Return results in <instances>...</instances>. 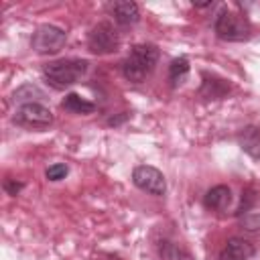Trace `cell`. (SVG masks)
Masks as SVG:
<instances>
[{
    "mask_svg": "<svg viewBox=\"0 0 260 260\" xmlns=\"http://www.w3.org/2000/svg\"><path fill=\"white\" fill-rule=\"evenodd\" d=\"M12 100L18 102L20 106H24V104H41V100H45V91L35 83H24V85L14 89Z\"/></svg>",
    "mask_w": 260,
    "mask_h": 260,
    "instance_id": "4fadbf2b",
    "label": "cell"
},
{
    "mask_svg": "<svg viewBox=\"0 0 260 260\" xmlns=\"http://www.w3.org/2000/svg\"><path fill=\"white\" fill-rule=\"evenodd\" d=\"M187 75H189V61H187V57L173 59L171 65H169V81H171V85L177 87V85L185 83Z\"/></svg>",
    "mask_w": 260,
    "mask_h": 260,
    "instance_id": "2e32d148",
    "label": "cell"
},
{
    "mask_svg": "<svg viewBox=\"0 0 260 260\" xmlns=\"http://www.w3.org/2000/svg\"><path fill=\"white\" fill-rule=\"evenodd\" d=\"M230 201H232V191L228 185H215L203 197V205L207 209H215V211L225 209L230 205Z\"/></svg>",
    "mask_w": 260,
    "mask_h": 260,
    "instance_id": "7c38bea8",
    "label": "cell"
},
{
    "mask_svg": "<svg viewBox=\"0 0 260 260\" xmlns=\"http://www.w3.org/2000/svg\"><path fill=\"white\" fill-rule=\"evenodd\" d=\"M238 144L240 148L252 156V158H260V128L258 126H246L240 130L238 134Z\"/></svg>",
    "mask_w": 260,
    "mask_h": 260,
    "instance_id": "30bf717a",
    "label": "cell"
},
{
    "mask_svg": "<svg viewBox=\"0 0 260 260\" xmlns=\"http://www.w3.org/2000/svg\"><path fill=\"white\" fill-rule=\"evenodd\" d=\"M87 61L85 59H61L43 65V77L53 89H65L73 83H77L87 73Z\"/></svg>",
    "mask_w": 260,
    "mask_h": 260,
    "instance_id": "6da1fadb",
    "label": "cell"
},
{
    "mask_svg": "<svg viewBox=\"0 0 260 260\" xmlns=\"http://www.w3.org/2000/svg\"><path fill=\"white\" fill-rule=\"evenodd\" d=\"M126 118H128V114L124 112L122 116H116V118H110V120H108V124H110V126H118V124H122V122H124Z\"/></svg>",
    "mask_w": 260,
    "mask_h": 260,
    "instance_id": "44dd1931",
    "label": "cell"
},
{
    "mask_svg": "<svg viewBox=\"0 0 260 260\" xmlns=\"http://www.w3.org/2000/svg\"><path fill=\"white\" fill-rule=\"evenodd\" d=\"M22 183H18V181H10V179H6L4 181V191L8 193V195H18L20 191H22Z\"/></svg>",
    "mask_w": 260,
    "mask_h": 260,
    "instance_id": "ffe728a7",
    "label": "cell"
},
{
    "mask_svg": "<svg viewBox=\"0 0 260 260\" xmlns=\"http://www.w3.org/2000/svg\"><path fill=\"white\" fill-rule=\"evenodd\" d=\"M67 173H69L67 165H63V162H55V165H51V167L45 171V177H47L49 181H61V179L67 177Z\"/></svg>",
    "mask_w": 260,
    "mask_h": 260,
    "instance_id": "e0dca14e",
    "label": "cell"
},
{
    "mask_svg": "<svg viewBox=\"0 0 260 260\" xmlns=\"http://www.w3.org/2000/svg\"><path fill=\"white\" fill-rule=\"evenodd\" d=\"M118 45H120V37L112 22H98L87 35V49L95 55L114 53Z\"/></svg>",
    "mask_w": 260,
    "mask_h": 260,
    "instance_id": "5b68a950",
    "label": "cell"
},
{
    "mask_svg": "<svg viewBox=\"0 0 260 260\" xmlns=\"http://www.w3.org/2000/svg\"><path fill=\"white\" fill-rule=\"evenodd\" d=\"M213 2H193V6L195 8H205V6H211Z\"/></svg>",
    "mask_w": 260,
    "mask_h": 260,
    "instance_id": "7402d4cb",
    "label": "cell"
},
{
    "mask_svg": "<svg viewBox=\"0 0 260 260\" xmlns=\"http://www.w3.org/2000/svg\"><path fill=\"white\" fill-rule=\"evenodd\" d=\"M108 12L114 16V20L122 26H128V24H136L138 18H140V10H138V4L136 2H130V0H118V2H110L108 4Z\"/></svg>",
    "mask_w": 260,
    "mask_h": 260,
    "instance_id": "ba28073f",
    "label": "cell"
},
{
    "mask_svg": "<svg viewBox=\"0 0 260 260\" xmlns=\"http://www.w3.org/2000/svg\"><path fill=\"white\" fill-rule=\"evenodd\" d=\"M256 254V248L244 238H230L219 252V260H250Z\"/></svg>",
    "mask_w": 260,
    "mask_h": 260,
    "instance_id": "9c48e42d",
    "label": "cell"
},
{
    "mask_svg": "<svg viewBox=\"0 0 260 260\" xmlns=\"http://www.w3.org/2000/svg\"><path fill=\"white\" fill-rule=\"evenodd\" d=\"M65 30L55 26V24H41L30 39V47L32 51H37L39 55H55L63 49L65 45Z\"/></svg>",
    "mask_w": 260,
    "mask_h": 260,
    "instance_id": "277c9868",
    "label": "cell"
},
{
    "mask_svg": "<svg viewBox=\"0 0 260 260\" xmlns=\"http://www.w3.org/2000/svg\"><path fill=\"white\" fill-rule=\"evenodd\" d=\"M256 201H258L256 191H252V189L244 191V193H242V203H240V207H238L236 215H244V213H248V211H250V207H252Z\"/></svg>",
    "mask_w": 260,
    "mask_h": 260,
    "instance_id": "ac0fdd59",
    "label": "cell"
},
{
    "mask_svg": "<svg viewBox=\"0 0 260 260\" xmlns=\"http://www.w3.org/2000/svg\"><path fill=\"white\" fill-rule=\"evenodd\" d=\"M12 120L24 128H45L53 122V114L43 104H24L14 112Z\"/></svg>",
    "mask_w": 260,
    "mask_h": 260,
    "instance_id": "52a82bcc",
    "label": "cell"
},
{
    "mask_svg": "<svg viewBox=\"0 0 260 260\" xmlns=\"http://www.w3.org/2000/svg\"><path fill=\"white\" fill-rule=\"evenodd\" d=\"M158 61V49L154 45H134L126 61L122 63V73L128 81L140 83L154 69Z\"/></svg>",
    "mask_w": 260,
    "mask_h": 260,
    "instance_id": "7a4b0ae2",
    "label": "cell"
},
{
    "mask_svg": "<svg viewBox=\"0 0 260 260\" xmlns=\"http://www.w3.org/2000/svg\"><path fill=\"white\" fill-rule=\"evenodd\" d=\"M158 256H160V260H195L189 250H185L183 246H179L175 242H169V240L160 242Z\"/></svg>",
    "mask_w": 260,
    "mask_h": 260,
    "instance_id": "5bb4252c",
    "label": "cell"
},
{
    "mask_svg": "<svg viewBox=\"0 0 260 260\" xmlns=\"http://www.w3.org/2000/svg\"><path fill=\"white\" fill-rule=\"evenodd\" d=\"M61 108L67 112H73V114H91L95 110V104L87 102L79 93H67L65 100L61 102Z\"/></svg>",
    "mask_w": 260,
    "mask_h": 260,
    "instance_id": "9a60e30c",
    "label": "cell"
},
{
    "mask_svg": "<svg viewBox=\"0 0 260 260\" xmlns=\"http://www.w3.org/2000/svg\"><path fill=\"white\" fill-rule=\"evenodd\" d=\"M240 223H242V228H246L250 232H256V230H260V213H244Z\"/></svg>",
    "mask_w": 260,
    "mask_h": 260,
    "instance_id": "d6986e66",
    "label": "cell"
},
{
    "mask_svg": "<svg viewBox=\"0 0 260 260\" xmlns=\"http://www.w3.org/2000/svg\"><path fill=\"white\" fill-rule=\"evenodd\" d=\"M230 91V83L225 79H219L215 75H207L203 73V81H201V87H199V93L205 98V100H221L225 93Z\"/></svg>",
    "mask_w": 260,
    "mask_h": 260,
    "instance_id": "8fae6325",
    "label": "cell"
},
{
    "mask_svg": "<svg viewBox=\"0 0 260 260\" xmlns=\"http://www.w3.org/2000/svg\"><path fill=\"white\" fill-rule=\"evenodd\" d=\"M213 30L215 35L221 39V41H230V43H240V41H246L250 37V22L244 14L240 12H234L230 8H221L215 16V22H213Z\"/></svg>",
    "mask_w": 260,
    "mask_h": 260,
    "instance_id": "3957f363",
    "label": "cell"
},
{
    "mask_svg": "<svg viewBox=\"0 0 260 260\" xmlns=\"http://www.w3.org/2000/svg\"><path fill=\"white\" fill-rule=\"evenodd\" d=\"M132 183H134L140 191L150 193V195H156V197L165 195V191H167L165 175H162L158 169L150 167V165H140V167H136V169L132 171Z\"/></svg>",
    "mask_w": 260,
    "mask_h": 260,
    "instance_id": "8992f818",
    "label": "cell"
}]
</instances>
